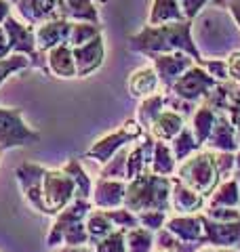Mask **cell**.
<instances>
[{
    "label": "cell",
    "mask_w": 240,
    "mask_h": 252,
    "mask_svg": "<svg viewBox=\"0 0 240 252\" xmlns=\"http://www.w3.org/2000/svg\"><path fill=\"white\" fill-rule=\"evenodd\" d=\"M23 200L40 215L57 217L76 198V183L63 168H44L36 162H23L15 168Z\"/></svg>",
    "instance_id": "cell-1"
},
{
    "label": "cell",
    "mask_w": 240,
    "mask_h": 252,
    "mask_svg": "<svg viewBox=\"0 0 240 252\" xmlns=\"http://www.w3.org/2000/svg\"><path fill=\"white\" fill-rule=\"evenodd\" d=\"M192 28H194V21L169 23V26H146L129 38V51L141 53L146 57L186 53L196 63H200L204 57L200 55L194 38H192Z\"/></svg>",
    "instance_id": "cell-2"
},
{
    "label": "cell",
    "mask_w": 240,
    "mask_h": 252,
    "mask_svg": "<svg viewBox=\"0 0 240 252\" xmlns=\"http://www.w3.org/2000/svg\"><path fill=\"white\" fill-rule=\"evenodd\" d=\"M171 189H173V177H158L146 172L137 179L126 183V198L124 208H129L135 215L148 210H171Z\"/></svg>",
    "instance_id": "cell-3"
},
{
    "label": "cell",
    "mask_w": 240,
    "mask_h": 252,
    "mask_svg": "<svg viewBox=\"0 0 240 252\" xmlns=\"http://www.w3.org/2000/svg\"><path fill=\"white\" fill-rule=\"evenodd\" d=\"M93 210L91 200L74 198L57 217H55L49 233H46V246H89V233H86L84 220Z\"/></svg>",
    "instance_id": "cell-4"
},
{
    "label": "cell",
    "mask_w": 240,
    "mask_h": 252,
    "mask_svg": "<svg viewBox=\"0 0 240 252\" xmlns=\"http://www.w3.org/2000/svg\"><path fill=\"white\" fill-rule=\"evenodd\" d=\"M175 177L206 200L211 198L213 191L223 181L217 168V156L211 149H200L194 156H190L186 162H181Z\"/></svg>",
    "instance_id": "cell-5"
},
{
    "label": "cell",
    "mask_w": 240,
    "mask_h": 252,
    "mask_svg": "<svg viewBox=\"0 0 240 252\" xmlns=\"http://www.w3.org/2000/svg\"><path fill=\"white\" fill-rule=\"evenodd\" d=\"M40 132L30 128L23 120V112L19 107L0 105V154L9 149L34 145L40 141Z\"/></svg>",
    "instance_id": "cell-6"
},
{
    "label": "cell",
    "mask_w": 240,
    "mask_h": 252,
    "mask_svg": "<svg viewBox=\"0 0 240 252\" xmlns=\"http://www.w3.org/2000/svg\"><path fill=\"white\" fill-rule=\"evenodd\" d=\"M143 135H146L143 126L135 120V118H131V120H124L118 130L110 132V135L95 141V143L86 149L84 156L91 158V160H95V162H99L103 166V164H108L112 158L120 152V149L129 147V143H133V141H139Z\"/></svg>",
    "instance_id": "cell-7"
},
{
    "label": "cell",
    "mask_w": 240,
    "mask_h": 252,
    "mask_svg": "<svg viewBox=\"0 0 240 252\" xmlns=\"http://www.w3.org/2000/svg\"><path fill=\"white\" fill-rule=\"evenodd\" d=\"M4 32H6V38H9V46H11V53L15 55H26V57L32 59V67L40 69V72L46 74V55H40L38 53V46H36V28L28 26L17 17H11L4 21Z\"/></svg>",
    "instance_id": "cell-8"
},
{
    "label": "cell",
    "mask_w": 240,
    "mask_h": 252,
    "mask_svg": "<svg viewBox=\"0 0 240 252\" xmlns=\"http://www.w3.org/2000/svg\"><path fill=\"white\" fill-rule=\"evenodd\" d=\"M217 84L219 82L215 80V78L206 72L202 65H198L196 63V65H192L188 72L173 84V89L169 93L177 94L179 99L196 105V103H202V101L206 99V94H209Z\"/></svg>",
    "instance_id": "cell-9"
},
{
    "label": "cell",
    "mask_w": 240,
    "mask_h": 252,
    "mask_svg": "<svg viewBox=\"0 0 240 252\" xmlns=\"http://www.w3.org/2000/svg\"><path fill=\"white\" fill-rule=\"evenodd\" d=\"M152 67L156 69V74L162 84V93H169L173 84L188 72L192 65H196V61L186 53H169V55H154L150 57Z\"/></svg>",
    "instance_id": "cell-10"
},
{
    "label": "cell",
    "mask_w": 240,
    "mask_h": 252,
    "mask_svg": "<svg viewBox=\"0 0 240 252\" xmlns=\"http://www.w3.org/2000/svg\"><path fill=\"white\" fill-rule=\"evenodd\" d=\"M204 223V242L211 248H230L240 252V220L232 223H219V220L209 219L202 212Z\"/></svg>",
    "instance_id": "cell-11"
},
{
    "label": "cell",
    "mask_w": 240,
    "mask_h": 252,
    "mask_svg": "<svg viewBox=\"0 0 240 252\" xmlns=\"http://www.w3.org/2000/svg\"><path fill=\"white\" fill-rule=\"evenodd\" d=\"M126 198V181L120 179H97L91 191V204L95 210L122 208Z\"/></svg>",
    "instance_id": "cell-12"
},
{
    "label": "cell",
    "mask_w": 240,
    "mask_h": 252,
    "mask_svg": "<svg viewBox=\"0 0 240 252\" xmlns=\"http://www.w3.org/2000/svg\"><path fill=\"white\" fill-rule=\"evenodd\" d=\"M124 89L129 93V97L143 101L148 97H154V94L162 93V84H160V78L156 74V69L152 67V63H148V65L133 69L124 82Z\"/></svg>",
    "instance_id": "cell-13"
},
{
    "label": "cell",
    "mask_w": 240,
    "mask_h": 252,
    "mask_svg": "<svg viewBox=\"0 0 240 252\" xmlns=\"http://www.w3.org/2000/svg\"><path fill=\"white\" fill-rule=\"evenodd\" d=\"M164 229H169L175 238L188 244H198L206 246L204 242V223H202V212L200 215H175L169 217Z\"/></svg>",
    "instance_id": "cell-14"
},
{
    "label": "cell",
    "mask_w": 240,
    "mask_h": 252,
    "mask_svg": "<svg viewBox=\"0 0 240 252\" xmlns=\"http://www.w3.org/2000/svg\"><path fill=\"white\" fill-rule=\"evenodd\" d=\"M13 6L21 15V21L32 28H38L51 19H59V0H15Z\"/></svg>",
    "instance_id": "cell-15"
},
{
    "label": "cell",
    "mask_w": 240,
    "mask_h": 252,
    "mask_svg": "<svg viewBox=\"0 0 240 252\" xmlns=\"http://www.w3.org/2000/svg\"><path fill=\"white\" fill-rule=\"evenodd\" d=\"M106 59V44H103V34L93 38L91 42L74 49L76 61V78H89L103 65Z\"/></svg>",
    "instance_id": "cell-16"
},
{
    "label": "cell",
    "mask_w": 240,
    "mask_h": 252,
    "mask_svg": "<svg viewBox=\"0 0 240 252\" xmlns=\"http://www.w3.org/2000/svg\"><path fill=\"white\" fill-rule=\"evenodd\" d=\"M154 145L156 141L154 137L146 132L139 141H135V145L129 147V158H126V175H124V181L137 179L141 175L150 172V164H152V156H154Z\"/></svg>",
    "instance_id": "cell-17"
},
{
    "label": "cell",
    "mask_w": 240,
    "mask_h": 252,
    "mask_svg": "<svg viewBox=\"0 0 240 252\" xmlns=\"http://www.w3.org/2000/svg\"><path fill=\"white\" fill-rule=\"evenodd\" d=\"M72 23L68 19H51L44 21L42 26L36 28V46L40 55H46L59 44H68L70 40V32H72Z\"/></svg>",
    "instance_id": "cell-18"
},
{
    "label": "cell",
    "mask_w": 240,
    "mask_h": 252,
    "mask_svg": "<svg viewBox=\"0 0 240 252\" xmlns=\"http://www.w3.org/2000/svg\"><path fill=\"white\" fill-rule=\"evenodd\" d=\"M204 147L215 154H236L240 149L236 128H234V124L230 122L228 114H217V122H215L213 132H211L209 141L204 143Z\"/></svg>",
    "instance_id": "cell-19"
},
{
    "label": "cell",
    "mask_w": 240,
    "mask_h": 252,
    "mask_svg": "<svg viewBox=\"0 0 240 252\" xmlns=\"http://www.w3.org/2000/svg\"><path fill=\"white\" fill-rule=\"evenodd\" d=\"M206 208V198L196 193L194 189L183 185L177 177H173V189H171V210L177 215H200Z\"/></svg>",
    "instance_id": "cell-20"
},
{
    "label": "cell",
    "mask_w": 240,
    "mask_h": 252,
    "mask_svg": "<svg viewBox=\"0 0 240 252\" xmlns=\"http://www.w3.org/2000/svg\"><path fill=\"white\" fill-rule=\"evenodd\" d=\"M46 76L63 78V80L76 78L74 49L70 44H59L46 53Z\"/></svg>",
    "instance_id": "cell-21"
},
{
    "label": "cell",
    "mask_w": 240,
    "mask_h": 252,
    "mask_svg": "<svg viewBox=\"0 0 240 252\" xmlns=\"http://www.w3.org/2000/svg\"><path fill=\"white\" fill-rule=\"evenodd\" d=\"M186 128V118L171 112V109H164L162 114H160L152 126L148 128V132L154 141H162V143H171V141L179 135V132Z\"/></svg>",
    "instance_id": "cell-22"
},
{
    "label": "cell",
    "mask_w": 240,
    "mask_h": 252,
    "mask_svg": "<svg viewBox=\"0 0 240 252\" xmlns=\"http://www.w3.org/2000/svg\"><path fill=\"white\" fill-rule=\"evenodd\" d=\"M59 17L68 21L99 23L97 0H59Z\"/></svg>",
    "instance_id": "cell-23"
},
{
    "label": "cell",
    "mask_w": 240,
    "mask_h": 252,
    "mask_svg": "<svg viewBox=\"0 0 240 252\" xmlns=\"http://www.w3.org/2000/svg\"><path fill=\"white\" fill-rule=\"evenodd\" d=\"M188 21L183 17L179 0H152L146 26H169V23Z\"/></svg>",
    "instance_id": "cell-24"
},
{
    "label": "cell",
    "mask_w": 240,
    "mask_h": 252,
    "mask_svg": "<svg viewBox=\"0 0 240 252\" xmlns=\"http://www.w3.org/2000/svg\"><path fill=\"white\" fill-rule=\"evenodd\" d=\"M206 208H240V185L236 177L221 181L213 195L206 200Z\"/></svg>",
    "instance_id": "cell-25"
},
{
    "label": "cell",
    "mask_w": 240,
    "mask_h": 252,
    "mask_svg": "<svg viewBox=\"0 0 240 252\" xmlns=\"http://www.w3.org/2000/svg\"><path fill=\"white\" fill-rule=\"evenodd\" d=\"M150 172L152 175H158V177H175V172H177V160H175L169 143L156 141L154 156H152V164H150Z\"/></svg>",
    "instance_id": "cell-26"
},
{
    "label": "cell",
    "mask_w": 240,
    "mask_h": 252,
    "mask_svg": "<svg viewBox=\"0 0 240 252\" xmlns=\"http://www.w3.org/2000/svg\"><path fill=\"white\" fill-rule=\"evenodd\" d=\"M215 122H217V114H215L211 107H206L204 103H200V105L196 107L194 116H192V126H190V128H192V132H194L196 141H198V143L202 145V147H204V143H206V141H209V137H211Z\"/></svg>",
    "instance_id": "cell-27"
},
{
    "label": "cell",
    "mask_w": 240,
    "mask_h": 252,
    "mask_svg": "<svg viewBox=\"0 0 240 252\" xmlns=\"http://www.w3.org/2000/svg\"><path fill=\"white\" fill-rule=\"evenodd\" d=\"M84 227H86V233H89V246H93V244H97L99 240L108 238L110 233L116 231V227L106 215V210H95V208L86 217Z\"/></svg>",
    "instance_id": "cell-28"
},
{
    "label": "cell",
    "mask_w": 240,
    "mask_h": 252,
    "mask_svg": "<svg viewBox=\"0 0 240 252\" xmlns=\"http://www.w3.org/2000/svg\"><path fill=\"white\" fill-rule=\"evenodd\" d=\"M166 109V103H164V93H158L154 97H148L139 101V107H137V114H135V120H137L143 130L148 132V128L152 126V122L156 120V118L162 114Z\"/></svg>",
    "instance_id": "cell-29"
},
{
    "label": "cell",
    "mask_w": 240,
    "mask_h": 252,
    "mask_svg": "<svg viewBox=\"0 0 240 252\" xmlns=\"http://www.w3.org/2000/svg\"><path fill=\"white\" fill-rule=\"evenodd\" d=\"M169 145H171V152L175 156V160H177V166L181 162H186L190 156H194L196 152L202 149V145L196 141V137H194V132H192L190 126H186V128H183Z\"/></svg>",
    "instance_id": "cell-30"
},
{
    "label": "cell",
    "mask_w": 240,
    "mask_h": 252,
    "mask_svg": "<svg viewBox=\"0 0 240 252\" xmlns=\"http://www.w3.org/2000/svg\"><path fill=\"white\" fill-rule=\"evenodd\" d=\"M61 168L66 170L72 179H74V183H76V198H86V200H91L93 181H91L89 175H86V170L82 168L80 160H76V158H70V160L63 164Z\"/></svg>",
    "instance_id": "cell-31"
},
{
    "label": "cell",
    "mask_w": 240,
    "mask_h": 252,
    "mask_svg": "<svg viewBox=\"0 0 240 252\" xmlns=\"http://www.w3.org/2000/svg\"><path fill=\"white\" fill-rule=\"evenodd\" d=\"M103 34L101 23H86V21H74L72 23V32H70V40L68 44L72 49H78L86 42H91L93 38H97Z\"/></svg>",
    "instance_id": "cell-32"
},
{
    "label": "cell",
    "mask_w": 240,
    "mask_h": 252,
    "mask_svg": "<svg viewBox=\"0 0 240 252\" xmlns=\"http://www.w3.org/2000/svg\"><path fill=\"white\" fill-rule=\"evenodd\" d=\"M154 238L156 233H152L146 227L126 231V252H154Z\"/></svg>",
    "instance_id": "cell-33"
},
{
    "label": "cell",
    "mask_w": 240,
    "mask_h": 252,
    "mask_svg": "<svg viewBox=\"0 0 240 252\" xmlns=\"http://www.w3.org/2000/svg\"><path fill=\"white\" fill-rule=\"evenodd\" d=\"M32 67V59L26 55H9V57L0 59V86H2L13 74H19L23 69Z\"/></svg>",
    "instance_id": "cell-34"
},
{
    "label": "cell",
    "mask_w": 240,
    "mask_h": 252,
    "mask_svg": "<svg viewBox=\"0 0 240 252\" xmlns=\"http://www.w3.org/2000/svg\"><path fill=\"white\" fill-rule=\"evenodd\" d=\"M106 215L110 217V220L114 223V227L116 229H120V231H133V229H137V227H141L139 225V217L135 215V212H131L129 208H114V210H106Z\"/></svg>",
    "instance_id": "cell-35"
},
{
    "label": "cell",
    "mask_w": 240,
    "mask_h": 252,
    "mask_svg": "<svg viewBox=\"0 0 240 252\" xmlns=\"http://www.w3.org/2000/svg\"><path fill=\"white\" fill-rule=\"evenodd\" d=\"M91 248H93V252H126V233L116 229L114 233H110L108 238L93 244Z\"/></svg>",
    "instance_id": "cell-36"
},
{
    "label": "cell",
    "mask_w": 240,
    "mask_h": 252,
    "mask_svg": "<svg viewBox=\"0 0 240 252\" xmlns=\"http://www.w3.org/2000/svg\"><path fill=\"white\" fill-rule=\"evenodd\" d=\"M139 217V225L150 229L152 233H158L160 229H164L166 220H169V212H162V210H148V212H141Z\"/></svg>",
    "instance_id": "cell-37"
},
{
    "label": "cell",
    "mask_w": 240,
    "mask_h": 252,
    "mask_svg": "<svg viewBox=\"0 0 240 252\" xmlns=\"http://www.w3.org/2000/svg\"><path fill=\"white\" fill-rule=\"evenodd\" d=\"M198 65H202L206 72H209L217 82H230V74H228V61L226 59H202L198 63Z\"/></svg>",
    "instance_id": "cell-38"
},
{
    "label": "cell",
    "mask_w": 240,
    "mask_h": 252,
    "mask_svg": "<svg viewBox=\"0 0 240 252\" xmlns=\"http://www.w3.org/2000/svg\"><path fill=\"white\" fill-rule=\"evenodd\" d=\"M226 114H228V118H230V122L234 124L238 141H240V84H236L234 91H232L230 105H228V112H226Z\"/></svg>",
    "instance_id": "cell-39"
},
{
    "label": "cell",
    "mask_w": 240,
    "mask_h": 252,
    "mask_svg": "<svg viewBox=\"0 0 240 252\" xmlns=\"http://www.w3.org/2000/svg\"><path fill=\"white\" fill-rule=\"evenodd\" d=\"M204 215L219 223H232L240 220V208H204Z\"/></svg>",
    "instance_id": "cell-40"
},
{
    "label": "cell",
    "mask_w": 240,
    "mask_h": 252,
    "mask_svg": "<svg viewBox=\"0 0 240 252\" xmlns=\"http://www.w3.org/2000/svg\"><path fill=\"white\" fill-rule=\"evenodd\" d=\"M209 2H213V0H179V6L183 11V17L188 21H196V17L202 13V9Z\"/></svg>",
    "instance_id": "cell-41"
},
{
    "label": "cell",
    "mask_w": 240,
    "mask_h": 252,
    "mask_svg": "<svg viewBox=\"0 0 240 252\" xmlns=\"http://www.w3.org/2000/svg\"><path fill=\"white\" fill-rule=\"evenodd\" d=\"M228 74H230V82L240 84V51H232L228 57Z\"/></svg>",
    "instance_id": "cell-42"
},
{
    "label": "cell",
    "mask_w": 240,
    "mask_h": 252,
    "mask_svg": "<svg viewBox=\"0 0 240 252\" xmlns=\"http://www.w3.org/2000/svg\"><path fill=\"white\" fill-rule=\"evenodd\" d=\"M213 2L217 4L219 9H226L240 30V0H213Z\"/></svg>",
    "instance_id": "cell-43"
},
{
    "label": "cell",
    "mask_w": 240,
    "mask_h": 252,
    "mask_svg": "<svg viewBox=\"0 0 240 252\" xmlns=\"http://www.w3.org/2000/svg\"><path fill=\"white\" fill-rule=\"evenodd\" d=\"M13 11V2L11 0H0V26H4V21L11 17Z\"/></svg>",
    "instance_id": "cell-44"
},
{
    "label": "cell",
    "mask_w": 240,
    "mask_h": 252,
    "mask_svg": "<svg viewBox=\"0 0 240 252\" xmlns=\"http://www.w3.org/2000/svg\"><path fill=\"white\" fill-rule=\"evenodd\" d=\"M59 252H93L91 246H63Z\"/></svg>",
    "instance_id": "cell-45"
},
{
    "label": "cell",
    "mask_w": 240,
    "mask_h": 252,
    "mask_svg": "<svg viewBox=\"0 0 240 252\" xmlns=\"http://www.w3.org/2000/svg\"><path fill=\"white\" fill-rule=\"evenodd\" d=\"M238 172H240V149L236 152V172L234 175H238Z\"/></svg>",
    "instance_id": "cell-46"
},
{
    "label": "cell",
    "mask_w": 240,
    "mask_h": 252,
    "mask_svg": "<svg viewBox=\"0 0 240 252\" xmlns=\"http://www.w3.org/2000/svg\"><path fill=\"white\" fill-rule=\"evenodd\" d=\"M196 252H219L217 248H211V246H204V248H200V250H196Z\"/></svg>",
    "instance_id": "cell-47"
},
{
    "label": "cell",
    "mask_w": 240,
    "mask_h": 252,
    "mask_svg": "<svg viewBox=\"0 0 240 252\" xmlns=\"http://www.w3.org/2000/svg\"><path fill=\"white\" fill-rule=\"evenodd\" d=\"M219 252H236V250H230V248H217Z\"/></svg>",
    "instance_id": "cell-48"
},
{
    "label": "cell",
    "mask_w": 240,
    "mask_h": 252,
    "mask_svg": "<svg viewBox=\"0 0 240 252\" xmlns=\"http://www.w3.org/2000/svg\"><path fill=\"white\" fill-rule=\"evenodd\" d=\"M234 177H236V179H238V185H240V172H238V175H234Z\"/></svg>",
    "instance_id": "cell-49"
},
{
    "label": "cell",
    "mask_w": 240,
    "mask_h": 252,
    "mask_svg": "<svg viewBox=\"0 0 240 252\" xmlns=\"http://www.w3.org/2000/svg\"><path fill=\"white\" fill-rule=\"evenodd\" d=\"M156 252H166V250H156Z\"/></svg>",
    "instance_id": "cell-50"
},
{
    "label": "cell",
    "mask_w": 240,
    "mask_h": 252,
    "mask_svg": "<svg viewBox=\"0 0 240 252\" xmlns=\"http://www.w3.org/2000/svg\"><path fill=\"white\" fill-rule=\"evenodd\" d=\"M0 156H2V154H0Z\"/></svg>",
    "instance_id": "cell-51"
}]
</instances>
